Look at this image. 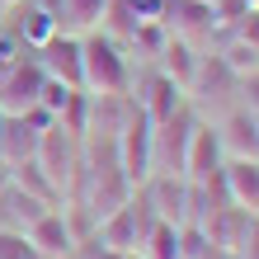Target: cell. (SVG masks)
Segmentation results:
<instances>
[{
  "instance_id": "obj_28",
  "label": "cell",
  "mask_w": 259,
  "mask_h": 259,
  "mask_svg": "<svg viewBox=\"0 0 259 259\" xmlns=\"http://www.w3.org/2000/svg\"><path fill=\"white\" fill-rule=\"evenodd\" d=\"M254 118H259V109H254Z\"/></svg>"
},
{
  "instance_id": "obj_25",
  "label": "cell",
  "mask_w": 259,
  "mask_h": 259,
  "mask_svg": "<svg viewBox=\"0 0 259 259\" xmlns=\"http://www.w3.org/2000/svg\"><path fill=\"white\" fill-rule=\"evenodd\" d=\"M14 5H19V0H0V10H14Z\"/></svg>"
},
{
  "instance_id": "obj_19",
  "label": "cell",
  "mask_w": 259,
  "mask_h": 259,
  "mask_svg": "<svg viewBox=\"0 0 259 259\" xmlns=\"http://www.w3.org/2000/svg\"><path fill=\"white\" fill-rule=\"evenodd\" d=\"M222 57V66L236 75V80H245V75H254L259 71V48H250L245 38H236V42H226V48L217 52Z\"/></svg>"
},
{
  "instance_id": "obj_22",
  "label": "cell",
  "mask_w": 259,
  "mask_h": 259,
  "mask_svg": "<svg viewBox=\"0 0 259 259\" xmlns=\"http://www.w3.org/2000/svg\"><path fill=\"white\" fill-rule=\"evenodd\" d=\"M236 38H245L250 48H259V5H250L245 14H240V24H236Z\"/></svg>"
},
{
  "instance_id": "obj_21",
  "label": "cell",
  "mask_w": 259,
  "mask_h": 259,
  "mask_svg": "<svg viewBox=\"0 0 259 259\" xmlns=\"http://www.w3.org/2000/svg\"><path fill=\"white\" fill-rule=\"evenodd\" d=\"M0 259H38V250L19 231H0Z\"/></svg>"
},
{
  "instance_id": "obj_15",
  "label": "cell",
  "mask_w": 259,
  "mask_h": 259,
  "mask_svg": "<svg viewBox=\"0 0 259 259\" xmlns=\"http://www.w3.org/2000/svg\"><path fill=\"white\" fill-rule=\"evenodd\" d=\"M212 19H217V10L203 5V0H170L165 5V28L189 42H193V33H212Z\"/></svg>"
},
{
  "instance_id": "obj_16",
  "label": "cell",
  "mask_w": 259,
  "mask_h": 259,
  "mask_svg": "<svg viewBox=\"0 0 259 259\" xmlns=\"http://www.w3.org/2000/svg\"><path fill=\"white\" fill-rule=\"evenodd\" d=\"M109 5L113 0H62V10H57V24H62V33H95V28L109 19Z\"/></svg>"
},
{
  "instance_id": "obj_3",
  "label": "cell",
  "mask_w": 259,
  "mask_h": 259,
  "mask_svg": "<svg viewBox=\"0 0 259 259\" xmlns=\"http://www.w3.org/2000/svg\"><path fill=\"white\" fill-rule=\"evenodd\" d=\"M151 222H156V212H151V198H146V193H137V198H127L118 212H109V217L99 222V240H104L113 254H132V250H142V240H146V231H151Z\"/></svg>"
},
{
  "instance_id": "obj_2",
  "label": "cell",
  "mask_w": 259,
  "mask_h": 259,
  "mask_svg": "<svg viewBox=\"0 0 259 259\" xmlns=\"http://www.w3.org/2000/svg\"><path fill=\"white\" fill-rule=\"evenodd\" d=\"M151 142H156V123L137 109V99H132V109L127 118L118 123L113 132V151H118V165H123V175H127V184L132 189H142L151 175H156V151H151Z\"/></svg>"
},
{
  "instance_id": "obj_18",
  "label": "cell",
  "mask_w": 259,
  "mask_h": 259,
  "mask_svg": "<svg viewBox=\"0 0 259 259\" xmlns=\"http://www.w3.org/2000/svg\"><path fill=\"white\" fill-rule=\"evenodd\" d=\"M10 179H14V184H19L24 193H33L38 203H48V207L57 203V198H62V189H57L52 179H48V170H42L38 160H19V165H10Z\"/></svg>"
},
{
  "instance_id": "obj_7",
  "label": "cell",
  "mask_w": 259,
  "mask_h": 259,
  "mask_svg": "<svg viewBox=\"0 0 259 259\" xmlns=\"http://www.w3.org/2000/svg\"><path fill=\"white\" fill-rule=\"evenodd\" d=\"M28 245L38 250V259H66L71 250H75V231H71V217L66 212H57V207H48L42 217L28 226Z\"/></svg>"
},
{
  "instance_id": "obj_8",
  "label": "cell",
  "mask_w": 259,
  "mask_h": 259,
  "mask_svg": "<svg viewBox=\"0 0 259 259\" xmlns=\"http://www.w3.org/2000/svg\"><path fill=\"white\" fill-rule=\"evenodd\" d=\"M217 184L226 189V198H231V207L250 212V217H259V160H222V179Z\"/></svg>"
},
{
  "instance_id": "obj_6",
  "label": "cell",
  "mask_w": 259,
  "mask_h": 259,
  "mask_svg": "<svg viewBox=\"0 0 259 259\" xmlns=\"http://www.w3.org/2000/svg\"><path fill=\"white\" fill-rule=\"evenodd\" d=\"M222 160H226L222 132L207 127V123H193L189 146H184V179L189 184H212V179L222 175Z\"/></svg>"
},
{
  "instance_id": "obj_5",
  "label": "cell",
  "mask_w": 259,
  "mask_h": 259,
  "mask_svg": "<svg viewBox=\"0 0 259 259\" xmlns=\"http://www.w3.org/2000/svg\"><path fill=\"white\" fill-rule=\"evenodd\" d=\"M33 160L48 170V179L57 189H66V179L71 170H80V142L62 127V123H52L48 132H38V151H33Z\"/></svg>"
},
{
  "instance_id": "obj_1",
  "label": "cell",
  "mask_w": 259,
  "mask_h": 259,
  "mask_svg": "<svg viewBox=\"0 0 259 259\" xmlns=\"http://www.w3.org/2000/svg\"><path fill=\"white\" fill-rule=\"evenodd\" d=\"M80 90L85 95H127L132 90V66H127V57L123 48H118V38L109 33H85L80 38Z\"/></svg>"
},
{
  "instance_id": "obj_17",
  "label": "cell",
  "mask_w": 259,
  "mask_h": 259,
  "mask_svg": "<svg viewBox=\"0 0 259 259\" xmlns=\"http://www.w3.org/2000/svg\"><path fill=\"white\" fill-rule=\"evenodd\" d=\"M137 254H142V259H184V240H179V226H175V222H160V217H156Z\"/></svg>"
},
{
  "instance_id": "obj_24",
  "label": "cell",
  "mask_w": 259,
  "mask_h": 259,
  "mask_svg": "<svg viewBox=\"0 0 259 259\" xmlns=\"http://www.w3.org/2000/svg\"><path fill=\"white\" fill-rule=\"evenodd\" d=\"M5 184H10V165L0 160V189H5Z\"/></svg>"
},
{
  "instance_id": "obj_20",
  "label": "cell",
  "mask_w": 259,
  "mask_h": 259,
  "mask_svg": "<svg viewBox=\"0 0 259 259\" xmlns=\"http://www.w3.org/2000/svg\"><path fill=\"white\" fill-rule=\"evenodd\" d=\"M71 95H75L71 85H62V80H42V95H38V109H48L52 118H62V113H66V104H71Z\"/></svg>"
},
{
  "instance_id": "obj_11",
  "label": "cell",
  "mask_w": 259,
  "mask_h": 259,
  "mask_svg": "<svg viewBox=\"0 0 259 259\" xmlns=\"http://www.w3.org/2000/svg\"><path fill=\"white\" fill-rule=\"evenodd\" d=\"M184 95H189V90H179L165 71H156V75L142 85V99H137V109H142L151 123H165V118H175L179 109H184Z\"/></svg>"
},
{
  "instance_id": "obj_10",
  "label": "cell",
  "mask_w": 259,
  "mask_h": 259,
  "mask_svg": "<svg viewBox=\"0 0 259 259\" xmlns=\"http://www.w3.org/2000/svg\"><path fill=\"white\" fill-rule=\"evenodd\" d=\"M14 10H19V19H5V28H10V33L19 38V42H24V48H33V52H38L42 42H52L57 33H62L57 14H52V10H42L38 0H19Z\"/></svg>"
},
{
  "instance_id": "obj_13",
  "label": "cell",
  "mask_w": 259,
  "mask_h": 259,
  "mask_svg": "<svg viewBox=\"0 0 259 259\" xmlns=\"http://www.w3.org/2000/svg\"><path fill=\"white\" fill-rule=\"evenodd\" d=\"M42 212H48V203H38L33 193H24L14 179L0 189V231H19V236H24Z\"/></svg>"
},
{
  "instance_id": "obj_27",
  "label": "cell",
  "mask_w": 259,
  "mask_h": 259,
  "mask_svg": "<svg viewBox=\"0 0 259 259\" xmlns=\"http://www.w3.org/2000/svg\"><path fill=\"white\" fill-rule=\"evenodd\" d=\"M203 5H217V0H203Z\"/></svg>"
},
{
  "instance_id": "obj_9",
  "label": "cell",
  "mask_w": 259,
  "mask_h": 259,
  "mask_svg": "<svg viewBox=\"0 0 259 259\" xmlns=\"http://www.w3.org/2000/svg\"><path fill=\"white\" fill-rule=\"evenodd\" d=\"M38 66L48 71V80H62L71 90H80V38L75 33H57L52 42H42L38 48Z\"/></svg>"
},
{
  "instance_id": "obj_23",
  "label": "cell",
  "mask_w": 259,
  "mask_h": 259,
  "mask_svg": "<svg viewBox=\"0 0 259 259\" xmlns=\"http://www.w3.org/2000/svg\"><path fill=\"white\" fill-rule=\"evenodd\" d=\"M19 57H24V42H19V38H14L10 28H5V33H0V71H5V66H14Z\"/></svg>"
},
{
  "instance_id": "obj_14",
  "label": "cell",
  "mask_w": 259,
  "mask_h": 259,
  "mask_svg": "<svg viewBox=\"0 0 259 259\" xmlns=\"http://www.w3.org/2000/svg\"><path fill=\"white\" fill-rule=\"evenodd\" d=\"M198 66H203V57H198V48H193L189 38H179V33H170V38H165V48H160V71L170 75L179 90H193Z\"/></svg>"
},
{
  "instance_id": "obj_26",
  "label": "cell",
  "mask_w": 259,
  "mask_h": 259,
  "mask_svg": "<svg viewBox=\"0 0 259 259\" xmlns=\"http://www.w3.org/2000/svg\"><path fill=\"white\" fill-rule=\"evenodd\" d=\"M0 33H5V10H0Z\"/></svg>"
},
{
  "instance_id": "obj_12",
  "label": "cell",
  "mask_w": 259,
  "mask_h": 259,
  "mask_svg": "<svg viewBox=\"0 0 259 259\" xmlns=\"http://www.w3.org/2000/svg\"><path fill=\"white\" fill-rule=\"evenodd\" d=\"M217 132H222V151L231 160H259V118H254V109L231 113Z\"/></svg>"
},
{
  "instance_id": "obj_4",
  "label": "cell",
  "mask_w": 259,
  "mask_h": 259,
  "mask_svg": "<svg viewBox=\"0 0 259 259\" xmlns=\"http://www.w3.org/2000/svg\"><path fill=\"white\" fill-rule=\"evenodd\" d=\"M42 80H48V71L38 66V57H19L14 66H5L0 71V113L5 118H24L38 104Z\"/></svg>"
}]
</instances>
